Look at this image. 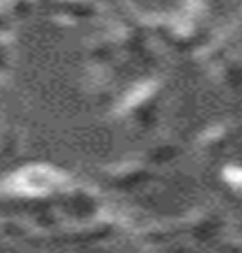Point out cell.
<instances>
[{
  "instance_id": "1",
  "label": "cell",
  "mask_w": 242,
  "mask_h": 253,
  "mask_svg": "<svg viewBox=\"0 0 242 253\" xmlns=\"http://www.w3.org/2000/svg\"><path fill=\"white\" fill-rule=\"evenodd\" d=\"M63 175L59 171H55L53 168L31 166L13 175L10 187L23 194H44V192L57 189L63 183Z\"/></svg>"
}]
</instances>
